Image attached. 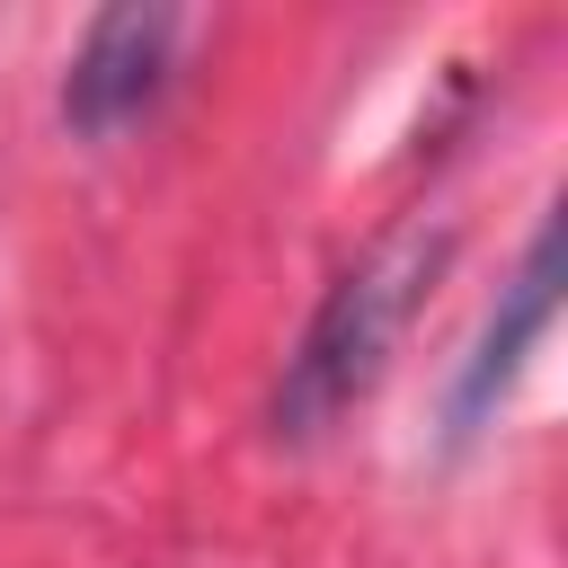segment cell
<instances>
[{
  "label": "cell",
  "instance_id": "1",
  "mask_svg": "<svg viewBox=\"0 0 568 568\" xmlns=\"http://www.w3.org/2000/svg\"><path fill=\"white\" fill-rule=\"evenodd\" d=\"M444 266H453V231H444V222H435V231L408 222V231H382L373 248H355V257L328 275V293L311 302L284 373H275L266 435H275V444H320V435H337V426L382 390V373H390V355H399V337H408V320L426 311V293H435Z\"/></svg>",
  "mask_w": 568,
  "mask_h": 568
},
{
  "label": "cell",
  "instance_id": "2",
  "mask_svg": "<svg viewBox=\"0 0 568 568\" xmlns=\"http://www.w3.org/2000/svg\"><path fill=\"white\" fill-rule=\"evenodd\" d=\"M195 44V9L169 0H115L80 27L71 62H62V124L80 142H124L133 124H151L186 71Z\"/></svg>",
  "mask_w": 568,
  "mask_h": 568
},
{
  "label": "cell",
  "instance_id": "3",
  "mask_svg": "<svg viewBox=\"0 0 568 568\" xmlns=\"http://www.w3.org/2000/svg\"><path fill=\"white\" fill-rule=\"evenodd\" d=\"M550 320H559V204H541V222H532L524 257L506 266L488 320H479L470 346L453 355V382H444V435H435L444 453H470V444L506 417V399L524 390V373H532Z\"/></svg>",
  "mask_w": 568,
  "mask_h": 568
}]
</instances>
